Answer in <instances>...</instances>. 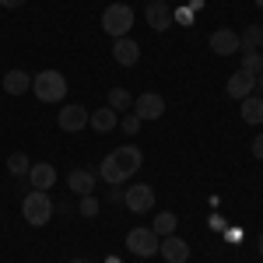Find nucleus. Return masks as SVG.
<instances>
[{
    "label": "nucleus",
    "mask_w": 263,
    "mask_h": 263,
    "mask_svg": "<svg viewBox=\"0 0 263 263\" xmlns=\"http://www.w3.org/2000/svg\"><path fill=\"white\" fill-rule=\"evenodd\" d=\"M32 95L39 102H63L67 99V78H63L60 70H39L35 78H32Z\"/></svg>",
    "instance_id": "nucleus-1"
},
{
    "label": "nucleus",
    "mask_w": 263,
    "mask_h": 263,
    "mask_svg": "<svg viewBox=\"0 0 263 263\" xmlns=\"http://www.w3.org/2000/svg\"><path fill=\"white\" fill-rule=\"evenodd\" d=\"M21 214H25V221L32 224V228H42V224L53 218V200H49V193H46V190H32V193H25V200H21Z\"/></svg>",
    "instance_id": "nucleus-2"
},
{
    "label": "nucleus",
    "mask_w": 263,
    "mask_h": 263,
    "mask_svg": "<svg viewBox=\"0 0 263 263\" xmlns=\"http://www.w3.org/2000/svg\"><path fill=\"white\" fill-rule=\"evenodd\" d=\"M130 28H134V7H130V4H109V7L102 11V32H105V35L123 39Z\"/></svg>",
    "instance_id": "nucleus-3"
},
{
    "label": "nucleus",
    "mask_w": 263,
    "mask_h": 263,
    "mask_svg": "<svg viewBox=\"0 0 263 263\" xmlns=\"http://www.w3.org/2000/svg\"><path fill=\"white\" fill-rule=\"evenodd\" d=\"M158 235L151 232V228H130L126 232V249L134 253V256H141V260H147V256H155L158 253Z\"/></svg>",
    "instance_id": "nucleus-4"
},
{
    "label": "nucleus",
    "mask_w": 263,
    "mask_h": 263,
    "mask_svg": "<svg viewBox=\"0 0 263 263\" xmlns=\"http://www.w3.org/2000/svg\"><path fill=\"white\" fill-rule=\"evenodd\" d=\"M123 203H126V211H134V214H147V211L155 207V190H151L147 182H134V186L123 190Z\"/></svg>",
    "instance_id": "nucleus-5"
},
{
    "label": "nucleus",
    "mask_w": 263,
    "mask_h": 263,
    "mask_svg": "<svg viewBox=\"0 0 263 263\" xmlns=\"http://www.w3.org/2000/svg\"><path fill=\"white\" fill-rule=\"evenodd\" d=\"M211 53H218V57H235V53H242V39H239V32H232V28H218V32H211Z\"/></svg>",
    "instance_id": "nucleus-6"
},
{
    "label": "nucleus",
    "mask_w": 263,
    "mask_h": 263,
    "mask_svg": "<svg viewBox=\"0 0 263 263\" xmlns=\"http://www.w3.org/2000/svg\"><path fill=\"white\" fill-rule=\"evenodd\" d=\"M88 109L84 105H63L60 112H57V123H60V130L63 134H81L84 126H88Z\"/></svg>",
    "instance_id": "nucleus-7"
},
{
    "label": "nucleus",
    "mask_w": 263,
    "mask_h": 263,
    "mask_svg": "<svg viewBox=\"0 0 263 263\" xmlns=\"http://www.w3.org/2000/svg\"><path fill=\"white\" fill-rule=\"evenodd\" d=\"M134 116L137 120H162L165 116V99L155 91H144L141 99H134Z\"/></svg>",
    "instance_id": "nucleus-8"
},
{
    "label": "nucleus",
    "mask_w": 263,
    "mask_h": 263,
    "mask_svg": "<svg viewBox=\"0 0 263 263\" xmlns=\"http://www.w3.org/2000/svg\"><path fill=\"white\" fill-rule=\"evenodd\" d=\"M253 88H256V74H249V70H242V67H239V70L224 81V95L242 102L246 95H253Z\"/></svg>",
    "instance_id": "nucleus-9"
},
{
    "label": "nucleus",
    "mask_w": 263,
    "mask_h": 263,
    "mask_svg": "<svg viewBox=\"0 0 263 263\" xmlns=\"http://www.w3.org/2000/svg\"><path fill=\"white\" fill-rule=\"evenodd\" d=\"M144 21H147L155 32H165V28L172 25V7H168L165 0H147V4H144Z\"/></svg>",
    "instance_id": "nucleus-10"
},
{
    "label": "nucleus",
    "mask_w": 263,
    "mask_h": 263,
    "mask_svg": "<svg viewBox=\"0 0 263 263\" xmlns=\"http://www.w3.org/2000/svg\"><path fill=\"white\" fill-rule=\"evenodd\" d=\"M112 162L120 165V172L126 176V179H130V176H134V172H137V168L144 165V155H141V147H134V144H123V147H116V151H112Z\"/></svg>",
    "instance_id": "nucleus-11"
},
{
    "label": "nucleus",
    "mask_w": 263,
    "mask_h": 263,
    "mask_svg": "<svg viewBox=\"0 0 263 263\" xmlns=\"http://www.w3.org/2000/svg\"><path fill=\"white\" fill-rule=\"evenodd\" d=\"M158 253L165 256V263H186L190 260V242L179 239V235H165L158 242Z\"/></svg>",
    "instance_id": "nucleus-12"
},
{
    "label": "nucleus",
    "mask_w": 263,
    "mask_h": 263,
    "mask_svg": "<svg viewBox=\"0 0 263 263\" xmlns=\"http://www.w3.org/2000/svg\"><path fill=\"white\" fill-rule=\"evenodd\" d=\"M112 60L120 63V67H134V63L141 60V46L134 39H112Z\"/></svg>",
    "instance_id": "nucleus-13"
},
{
    "label": "nucleus",
    "mask_w": 263,
    "mask_h": 263,
    "mask_svg": "<svg viewBox=\"0 0 263 263\" xmlns=\"http://www.w3.org/2000/svg\"><path fill=\"white\" fill-rule=\"evenodd\" d=\"M88 126H91L95 134H112V130L120 126V112L109 109V105H102V109H95V112L88 116Z\"/></svg>",
    "instance_id": "nucleus-14"
},
{
    "label": "nucleus",
    "mask_w": 263,
    "mask_h": 263,
    "mask_svg": "<svg viewBox=\"0 0 263 263\" xmlns=\"http://www.w3.org/2000/svg\"><path fill=\"white\" fill-rule=\"evenodd\" d=\"M28 182H32V190H53V182H57V168L49 162H35L28 168Z\"/></svg>",
    "instance_id": "nucleus-15"
},
{
    "label": "nucleus",
    "mask_w": 263,
    "mask_h": 263,
    "mask_svg": "<svg viewBox=\"0 0 263 263\" xmlns=\"http://www.w3.org/2000/svg\"><path fill=\"white\" fill-rule=\"evenodd\" d=\"M67 186H70L78 197H84V193L95 190V172H91V168H74V172L67 176Z\"/></svg>",
    "instance_id": "nucleus-16"
},
{
    "label": "nucleus",
    "mask_w": 263,
    "mask_h": 263,
    "mask_svg": "<svg viewBox=\"0 0 263 263\" xmlns=\"http://www.w3.org/2000/svg\"><path fill=\"white\" fill-rule=\"evenodd\" d=\"M239 112H242V120L249 126H260L263 123V95H246L242 105H239Z\"/></svg>",
    "instance_id": "nucleus-17"
},
{
    "label": "nucleus",
    "mask_w": 263,
    "mask_h": 263,
    "mask_svg": "<svg viewBox=\"0 0 263 263\" xmlns=\"http://www.w3.org/2000/svg\"><path fill=\"white\" fill-rule=\"evenodd\" d=\"M0 84H4V91H7V95H25V91L32 88V78H28L25 70H7Z\"/></svg>",
    "instance_id": "nucleus-18"
},
{
    "label": "nucleus",
    "mask_w": 263,
    "mask_h": 263,
    "mask_svg": "<svg viewBox=\"0 0 263 263\" xmlns=\"http://www.w3.org/2000/svg\"><path fill=\"white\" fill-rule=\"evenodd\" d=\"M99 176L109 182V186H123V182H126V176L120 172V165L112 162V155H105V158L99 162Z\"/></svg>",
    "instance_id": "nucleus-19"
},
{
    "label": "nucleus",
    "mask_w": 263,
    "mask_h": 263,
    "mask_svg": "<svg viewBox=\"0 0 263 263\" xmlns=\"http://www.w3.org/2000/svg\"><path fill=\"white\" fill-rule=\"evenodd\" d=\"M176 224H179V218H176L172 211H162V214L155 218V224H151V232H155L158 239H165V235H176Z\"/></svg>",
    "instance_id": "nucleus-20"
},
{
    "label": "nucleus",
    "mask_w": 263,
    "mask_h": 263,
    "mask_svg": "<svg viewBox=\"0 0 263 263\" xmlns=\"http://www.w3.org/2000/svg\"><path fill=\"white\" fill-rule=\"evenodd\" d=\"M109 109H116V112L134 109V95H130L126 88H112V91H109Z\"/></svg>",
    "instance_id": "nucleus-21"
},
{
    "label": "nucleus",
    "mask_w": 263,
    "mask_h": 263,
    "mask_svg": "<svg viewBox=\"0 0 263 263\" xmlns=\"http://www.w3.org/2000/svg\"><path fill=\"white\" fill-rule=\"evenodd\" d=\"M239 39H242V49H260L263 46V25H246V32Z\"/></svg>",
    "instance_id": "nucleus-22"
},
{
    "label": "nucleus",
    "mask_w": 263,
    "mask_h": 263,
    "mask_svg": "<svg viewBox=\"0 0 263 263\" xmlns=\"http://www.w3.org/2000/svg\"><path fill=\"white\" fill-rule=\"evenodd\" d=\"M7 168H11V176H28L32 162H28V155H25V151H14V155L7 158Z\"/></svg>",
    "instance_id": "nucleus-23"
},
{
    "label": "nucleus",
    "mask_w": 263,
    "mask_h": 263,
    "mask_svg": "<svg viewBox=\"0 0 263 263\" xmlns=\"http://www.w3.org/2000/svg\"><path fill=\"white\" fill-rule=\"evenodd\" d=\"M242 70H249V74H260L263 70V53L260 49H242Z\"/></svg>",
    "instance_id": "nucleus-24"
},
{
    "label": "nucleus",
    "mask_w": 263,
    "mask_h": 263,
    "mask_svg": "<svg viewBox=\"0 0 263 263\" xmlns=\"http://www.w3.org/2000/svg\"><path fill=\"white\" fill-rule=\"evenodd\" d=\"M78 211H81V218H95V214H99V200H95V193H84L81 203H78Z\"/></svg>",
    "instance_id": "nucleus-25"
},
{
    "label": "nucleus",
    "mask_w": 263,
    "mask_h": 263,
    "mask_svg": "<svg viewBox=\"0 0 263 263\" xmlns=\"http://www.w3.org/2000/svg\"><path fill=\"white\" fill-rule=\"evenodd\" d=\"M120 126L126 130V134H137V130H141V120H137V116L130 112V116H123V120H120Z\"/></svg>",
    "instance_id": "nucleus-26"
},
{
    "label": "nucleus",
    "mask_w": 263,
    "mask_h": 263,
    "mask_svg": "<svg viewBox=\"0 0 263 263\" xmlns=\"http://www.w3.org/2000/svg\"><path fill=\"white\" fill-rule=\"evenodd\" d=\"M172 21H179V25H193V14H190V7H182V11H172Z\"/></svg>",
    "instance_id": "nucleus-27"
},
{
    "label": "nucleus",
    "mask_w": 263,
    "mask_h": 263,
    "mask_svg": "<svg viewBox=\"0 0 263 263\" xmlns=\"http://www.w3.org/2000/svg\"><path fill=\"white\" fill-rule=\"evenodd\" d=\"M253 158H260V162H263V134L253 137Z\"/></svg>",
    "instance_id": "nucleus-28"
},
{
    "label": "nucleus",
    "mask_w": 263,
    "mask_h": 263,
    "mask_svg": "<svg viewBox=\"0 0 263 263\" xmlns=\"http://www.w3.org/2000/svg\"><path fill=\"white\" fill-rule=\"evenodd\" d=\"M109 200H112V203H123V190H120V186H112V190H109Z\"/></svg>",
    "instance_id": "nucleus-29"
},
{
    "label": "nucleus",
    "mask_w": 263,
    "mask_h": 263,
    "mask_svg": "<svg viewBox=\"0 0 263 263\" xmlns=\"http://www.w3.org/2000/svg\"><path fill=\"white\" fill-rule=\"evenodd\" d=\"M25 0H0V7H7V11H14V7H21Z\"/></svg>",
    "instance_id": "nucleus-30"
},
{
    "label": "nucleus",
    "mask_w": 263,
    "mask_h": 263,
    "mask_svg": "<svg viewBox=\"0 0 263 263\" xmlns=\"http://www.w3.org/2000/svg\"><path fill=\"white\" fill-rule=\"evenodd\" d=\"M256 88H260V95H263V70L256 74Z\"/></svg>",
    "instance_id": "nucleus-31"
},
{
    "label": "nucleus",
    "mask_w": 263,
    "mask_h": 263,
    "mask_svg": "<svg viewBox=\"0 0 263 263\" xmlns=\"http://www.w3.org/2000/svg\"><path fill=\"white\" fill-rule=\"evenodd\" d=\"M253 4H256V7H260V11H263V0H253Z\"/></svg>",
    "instance_id": "nucleus-32"
},
{
    "label": "nucleus",
    "mask_w": 263,
    "mask_h": 263,
    "mask_svg": "<svg viewBox=\"0 0 263 263\" xmlns=\"http://www.w3.org/2000/svg\"><path fill=\"white\" fill-rule=\"evenodd\" d=\"M260 256H263V235H260Z\"/></svg>",
    "instance_id": "nucleus-33"
},
{
    "label": "nucleus",
    "mask_w": 263,
    "mask_h": 263,
    "mask_svg": "<svg viewBox=\"0 0 263 263\" xmlns=\"http://www.w3.org/2000/svg\"><path fill=\"white\" fill-rule=\"evenodd\" d=\"M105 263H120V260H116V256H112V260H105Z\"/></svg>",
    "instance_id": "nucleus-34"
},
{
    "label": "nucleus",
    "mask_w": 263,
    "mask_h": 263,
    "mask_svg": "<svg viewBox=\"0 0 263 263\" xmlns=\"http://www.w3.org/2000/svg\"><path fill=\"white\" fill-rule=\"evenodd\" d=\"M70 263H84V260H70Z\"/></svg>",
    "instance_id": "nucleus-35"
},
{
    "label": "nucleus",
    "mask_w": 263,
    "mask_h": 263,
    "mask_svg": "<svg viewBox=\"0 0 263 263\" xmlns=\"http://www.w3.org/2000/svg\"><path fill=\"white\" fill-rule=\"evenodd\" d=\"M165 4H168V0H165Z\"/></svg>",
    "instance_id": "nucleus-36"
}]
</instances>
